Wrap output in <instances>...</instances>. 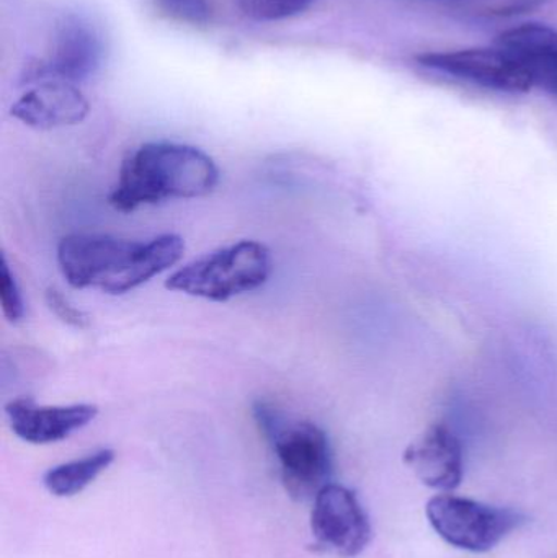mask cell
I'll return each mask as SVG.
<instances>
[{
	"label": "cell",
	"instance_id": "5",
	"mask_svg": "<svg viewBox=\"0 0 557 558\" xmlns=\"http://www.w3.org/2000/svg\"><path fill=\"white\" fill-rule=\"evenodd\" d=\"M425 513L445 543L476 554L489 553L525 523L522 514L509 508L491 507L451 494L432 498Z\"/></svg>",
	"mask_w": 557,
	"mask_h": 558
},
{
	"label": "cell",
	"instance_id": "17",
	"mask_svg": "<svg viewBox=\"0 0 557 558\" xmlns=\"http://www.w3.org/2000/svg\"><path fill=\"white\" fill-rule=\"evenodd\" d=\"M46 305L49 311L62 322V324L69 325L72 328H78L84 330L90 325V317L85 314L84 311L77 307L68 295L62 294L59 289L49 288L45 294Z\"/></svg>",
	"mask_w": 557,
	"mask_h": 558
},
{
	"label": "cell",
	"instance_id": "12",
	"mask_svg": "<svg viewBox=\"0 0 557 558\" xmlns=\"http://www.w3.org/2000/svg\"><path fill=\"white\" fill-rule=\"evenodd\" d=\"M497 46L525 68L533 87H542L557 97L556 28L542 23H525L504 32L497 38Z\"/></svg>",
	"mask_w": 557,
	"mask_h": 558
},
{
	"label": "cell",
	"instance_id": "8",
	"mask_svg": "<svg viewBox=\"0 0 557 558\" xmlns=\"http://www.w3.org/2000/svg\"><path fill=\"white\" fill-rule=\"evenodd\" d=\"M417 61L431 71L441 72L489 90L525 94L533 88L532 77L525 68L499 46L427 52L417 56Z\"/></svg>",
	"mask_w": 557,
	"mask_h": 558
},
{
	"label": "cell",
	"instance_id": "4",
	"mask_svg": "<svg viewBox=\"0 0 557 558\" xmlns=\"http://www.w3.org/2000/svg\"><path fill=\"white\" fill-rule=\"evenodd\" d=\"M271 271L274 260L267 245L241 241L179 268L167 279L166 288L206 301L228 302L264 286Z\"/></svg>",
	"mask_w": 557,
	"mask_h": 558
},
{
	"label": "cell",
	"instance_id": "9",
	"mask_svg": "<svg viewBox=\"0 0 557 558\" xmlns=\"http://www.w3.org/2000/svg\"><path fill=\"white\" fill-rule=\"evenodd\" d=\"M10 429L29 445H52L90 425L98 415L94 403L38 405L33 399H13L5 405Z\"/></svg>",
	"mask_w": 557,
	"mask_h": 558
},
{
	"label": "cell",
	"instance_id": "11",
	"mask_svg": "<svg viewBox=\"0 0 557 558\" xmlns=\"http://www.w3.org/2000/svg\"><path fill=\"white\" fill-rule=\"evenodd\" d=\"M90 111L87 98L71 82L43 78L13 104L12 117L35 130H56L82 123Z\"/></svg>",
	"mask_w": 557,
	"mask_h": 558
},
{
	"label": "cell",
	"instance_id": "6",
	"mask_svg": "<svg viewBox=\"0 0 557 558\" xmlns=\"http://www.w3.org/2000/svg\"><path fill=\"white\" fill-rule=\"evenodd\" d=\"M313 501L311 533L316 550L352 558L366 549L372 541V524L350 488L327 484Z\"/></svg>",
	"mask_w": 557,
	"mask_h": 558
},
{
	"label": "cell",
	"instance_id": "15",
	"mask_svg": "<svg viewBox=\"0 0 557 558\" xmlns=\"http://www.w3.org/2000/svg\"><path fill=\"white\" fill-rule=\"evenodd\" d=\"M156 2L177 22L202 26L211 20V5L208 0H156Z\"/></svg>",
	"mask_w": 557,
	"mask_h": 558
},
{
	"label": "cell",
	"instance_id": "1",
	"mask_svg": "<svg viewBox=\"0 0 557 558\" xmlns=\"http://www.w3.org/2000/svg\"><path fill=\"white\" fill-rule=\"evenodd\" d=\"M185 242L162 234L149 242L107 234H71L58 245V265L74 289L126 294L182 260Z\"/></svg>",
	"mask_w": 557,
	"mask_h": 558
},
{
	"label": "cell",
	"instance_id": "7",
	"mask_svg": "<svg viewBox=\"0 0 557 558\" xmlns=\"http://www.w3.org/2000/svg\"><path fill=\"white\" fill-rule=\"evenodd\" d=\"M105 43L100 29L85 16H64L56 28L51 52L41 64L26 75V82L56 78V81H87L104 64Z\"/></svg>",
	"mask_w": 557,
	"mask_h": 558
},
{
	"label": "cell",
	"instance_id": "2",
	"mask_svg": "<svg viewBox=\"0 0 557 558\" xmlns=\"http://www.w3.org/2000/svg\"><path fill=\"white\" fill-rule=\"evenodd\" d=\"M218 182V166L203 150L186 144L149 143L123 160L108 203L117 211L133 213L167 199L202 198Z\"/></svg>",
	"mask_w": 557,
	"mask_h": 558
},
{
	"label": "cell",
	"instance_id": "16",
	"mask_svg": "<svg viewBox=\"0 0 557 558\" xmlns=\"http://www.w3.org/2000/svg\"><path fill=\"white\" fill-rule=\"evenodd\" d=\"M0 301H2V311L7 320L16 324L25 315V302H23L22 291L15 275L10 271L5 255L2 257V267H0Z\"/></svg>",
	"mask_w": 557,
	"mask_h": 558
},
{
	"label": "cell",
	"instance_id": "13",
	"mask_svg": "<svg viewBox=\"0 0 557 558\" xmlns=\"http://www.w3.org/2000/svg\"><path fill=\"white\" fill-rule=\"evenodd\" d=\"M114 458L117 456L111 449H98L85 458L49 469L43 477V485L55 497H74L85 490L98 475L104 474L113 464Z\"/></svg>",
	"mask_w": 557,
	"mask_h": 558
},
{
	"label": "cell",
	"instance_id": "14",
	"mask_svg": "<svg viewBox=\"0 0 557 558\" xmlns=\"http://www.w3.org/2000/svg\"><path fill=\"white\" fill-rule=\"evenodd\" d=\"M249 19L257 22H280L310 9L314 0H235Z\"/></svg>",
	"mask_w": 557,
	"mask_h": 558
},
{
	"label": "cell",
	"instance_id": "3",
	"mask_svg": "<svg viewBox=\"0 0 557 558\" xmlns=\"http://www.w3.org/2000/svg\"><path fill=\"white\" fill-rule=\"evenodd\" d=\"M254 418L274 446L287 494L296 501L314 500L332 472L326 432L311 422H287L277 407L262 400L255 402Z\"/></svg>",
	"mask_w": 557,
	"mask_h": 558
},
{
	"label": "cell",
	"instance_id": "10",
	"mask_svg": "<svg viewBox=\"0 0 557 558\" xmlns=\"http://www.w3.org/2000/svg\"><path fill=\"white\" fill-rule=\"evenodd\" d=\"M404 462L422 484L445 494L463 481V446L444 423H435L419 435L405 448Z\"/></svg>",
	"mask_w": 557,
	"mask_h": 558
}]
</instances>
